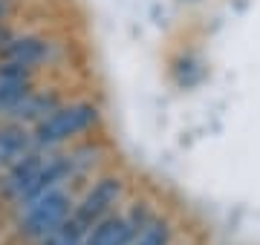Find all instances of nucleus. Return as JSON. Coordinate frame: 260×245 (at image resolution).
<instances>
[{
  "mask_svg": "<svg viewBox=\"0 0 260 245\" xmlns=\"http://www.w3.org/2000/svg\"><path fill=\"white\" fill-rule=\"evenodd\" d=\"M49 58V40L41 38V35H15L9 40V47L3 52V61H12V64H20L35 72L38 66Z\"/></svg>",
  "mask_w": 260,
  "mask_h": 245,
  "instance_id": "20e7f679",
  "label": "nucleus"
},
{
  "mask_svg": "<svg viewBox=\"0 0 260 245\" xmlns=\"http://www.w3.org/2000/svg\"><path fill=\"white\" fill-rule=\"evenodd\" d=\"M9 9H12V3H9V0H0V20H6Z\"/></svg>",
  "mask_w": 260,
  "mask_h": 245,
  "instance_id": "9b49d317",
  "label": "nucleus"
},
{
  "mask_svg": "<svg viewBox=\"0 0 260 245\" xmlns=\"http://www.w3.org/2000/svg\"><path fill=\"white\" fill-rule=\"evenodd\" d=\"M38 245H84V231L73 222V217H70V222H67L61 231H55L52 236H47V239H41Z\"/></svg>",
  "mask_w": 260,
  "mask_h": 245,
  "instance_id": "1a4fd4ad",
  "label": "nucleus"
},
{
  "mask_svg": "<svg viewBox=\"0 0 260 245\" xmlns=\"http://www.w3.org/2000/svg\"><path fill=\"white\" fill-rule=\"evenodd\" d=\"M32 150H35V142H32V133L23 124H0V170L12 168L15 161H20Z\"/></svg>",
  "mask_w": 260,
  "mask_h": 245,
  "instance_id": "423d86ee",
  "label": "nucleus"
},
{
  "mask_svg": "<svg viewBox=\"0 0 260 245\" xmlns=\"http://www.w3.org/2000/svg\"><path fill=\"white\" fill-rule=\"evenodd\" d=\"M130 245H171V225H168L165 219L153 217L148 225H142L133 234Z\"/></svg>",
  "mask_w": 260,
  "mask_h": 245,
  "instance_id": "6e6552de",
  "label": "nucleus"
},
{
  "mask_svg": "<svg viewBox=\"0 0 260 245\" xmlns=\"http://www.w3.org/2000/svg\"><path fill=\"white\" fill-rule=\"evenodd\" d=\"M58 107H61V101H58V95H52V93H44V90H32V93L23 98V101L12 110L6 118L9 121H15V124H41L44 118H47L49 113H55Z\"/></svg>",
  "mask_w": 260,
  "mask_h": 245,
  "instance_id": "0eeeda50",
  "label": "nucleus"
},
{
  "mask_svg": "<svg viewBox=\"0 0 260 245\" xmlns=\"http://www.w3.org/2000/svg\"><path fill=\"white\" fill-rule=\"evenodd\" d=\"M12 38H15V35H12L9 29L0 23V58H3V52H6V47H9V40H12Z\"/></svg>",
  "mask_w": 260,
  "mask_h": 245,
  "instance_id": "9d476101",
  "label": "nucleus"
},
{
  "mask_svg": "<svg viewBox=\"0 0 260 245\" xmlns=\"http://www.w3.org/2000/svg\"><path fill=\"white\" fill-rule=\"evenodd\" d=\"M121 193H124V182H121V176H102V179H95L90 188H87V193H84L81 199H78V205L73 208V222L84 231V236H87V231L95 225V222H102L104 217H110V214H116V205H119Z\"/></svg>",
  "mask_w": 260,
  "mask_h": 245,
  "instance_id": "7ed1b4c3",
  "label": "nucleus"
},
{
  "mask_svg": "<svg viewBox=\"0 0 260 245\" xmlns=\"http://www.w3.org/2000/svg\"><path fill=\"white\" fill-rule=\"evenodd\" d=\"M99 124V107L90 101L61 104L55 113H49L41 124L32 127V142L38 150H55L61 144L73 142Z\"/></svg>",
  "mask_w": 260,
  "mask_h": 245,
  "instance_id": "f257e3e1",
  "label": "nucleus"
},
{
  "mask_svg": "<svg viewBox=\"0 0 260 245\" xmlns=\"http://www.w3.org/2000/svg\"><path fill=\"white\" fill-rule=\"evenodd\" d=\"M73 208H75V202L67 188L47 190V193H41V196H35L32 202L23 205L20 219H18V234L23 239L41 242V239L52 236L55 231H61L70 222Z\"/></svg>",
  "mask_w": 260,
  "mask_h": 245,
  "instance_id": "f03ea898",
  "label": "nucleus"
},
{
  "mask_svg": "<svg viewBox=\"0 0 260 245\" xmlns=\"http://www.w3.org/2000/svg\"><path fill=\"white\" fill-rule=\"evenodd\" d=\"M133 234L136 228L127 219V214H110L87 231L84 245H130Z\"/></svg>",
  "mask_w": 260,
  "mask_h": 245,
  "instance_id": "39448f33",
  "label": "nucleus"
}]
</instances>
